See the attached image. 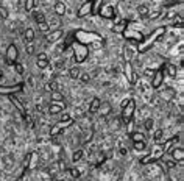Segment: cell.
Wrapping results in <instances>:
<instances>
[{"mask_svg": "<svg viewBox=\"0 0 184 181\" xmlns=\"http://www.w3.org/2000/svg\"><path fill=\"white\" fill-rule=\"evenodd\" d=\"M83 36H86V31H77L75 33V39L78 41L80 39V42H83V44H84L86 45V41L84 39H83ZM89 44L92 45V47H102V45H103V39L102 38H100V36H97V34H92V38H89Z\"/></svg>", "mask_w": 184, "mask_h": 181, "instance_id": "1", "label": "cell"}, {"mask_svg": "<svg viewBox=\"0 0 184 181\" xmlns=\"http://www.w3.org/2000/svg\"><path fill=\"white\" fill-rule=\"evenodd\" d=\"M134 106H136L134 100H133V98H130V100H128V105H126L125 108H122V110H123L122 119H123V122H125V123H130V122H131L133 114H134Z\"/></svg>", "mask_w": 184, "mask_h": 181, "instance_id": "2", "label": "cell"}, {"mask_svg": "<svg viewBox=\"0 0 184 181\" xmlns=\"http://www.w3.org/2000/svg\"><path fill=\"white\" fill-rule=\"evenodd\" d=\"M164 33H165V28H158V30H154V31H153V34L148 38V41H147V42L142 45V47H141L139 50H141V52L148 50V49H150V45H151V44H154L156 41L159 39V36H161V34H164Z\"/></svg>", "mask_w": 184, "mask_h": 181, "instance_id": "3", "label": "cell"}, {"mask_svg": "<svg viewBox=\"0 0 184 181\" xmlns=\"http://www.w3.org/2000/svg\"><path fill=\"white\" fill-rule=\"evenodd\" d=\"M75 58H77V61L78 62H83L86 58H87V55H89V50H87V45H84V44H78V45H75Z\"/></svg>", "mask_w": 184, "mask_h": 181, "instance_id": "4", "label": "cell"}, {"mask_svg": "<svg viewBox=\"0 0 184 181\" xmlns=\"http://www.w3.org/2000/svg\"><path fill=\"white\" fill-rule=\"evenodd\" d=\"M164 69H165V66H162L159 70H156L154 74H153V77H151V86L154 89L161 87L162 83H164Z\"/></svg>", "mask_w": 184, "mask_h": 181, "instance_id": "5", "label": "cell"}, {"mask_svg": "<svg viewBox=\"0 0 184 181\" xmlns=\"http://www.w3.org/2000/svg\"><path fill=\"white\" fill-rule=\"evenodd\" d=\"M16 59H17V49H16L14 44H11L10 47H8V50H6V64L13 66L16 62Z\"/></svg>", "mask_w": 184, "mask_h": 181, "instance_id": "6", "label": "cell"}, {"mask_svg": "<svg viewBox=\"0 0 184 181\" xmlns=\"http://www.w3.org/2000/svg\"><path fill=\"white\" fill-rule=\"evenodd\" d=\"M123 33H125L126 38L130 39L133 44H136V45L144 41V34H142V33H137V31H126V30H125Z\"/></svg>", "mask_w": 184, "mask_h": 181, "instance_id": "7", "label": "cell"}, {"mask_svg": "<svg viewBox=\"0 0 184 181\" xmlns=\"http://www.w3.org/2000/svg\"><path fill=\"white\" fill-rule=\"evenodd\" d=\"M125 77L131 84L136 83V75H134V70H133V66L130 61H125Z\"/></svg>", "mask_w": 184, "mask_h": 181, "instance_id": "8", "label": "cell"}, {"mask_svg": "<svg viewBox=\"0 0 184 181\" xmlns=\"http://www.w3.org/2000/svg\"><path fill=\"white\" fill-rule=\"evenodd\" d=\"M92 6H94V2H92V0H87V2L78 10L77 16H78V17H84V16H87L89 13H92Z\"/></svg>", "mask_w": 184, "mask_h": 181, "instance_id": "9", "label": "cell"}, {"mask_svg": "<svg viewBox=\"0 0 184 181\" xmlns=\"http://www.w3.org/2000/svg\"><path fill=\"white\" fill-rule=\"evenodd\" d=\"M100 16L105 17V19H114V16H116V11H114V6L111 5H108L105 8H100Z\"/></svg>", "mask_w": 184, "mask_h": 181, "instance_id": "10", "label": "cell"}, {"mask_svg": "<svg viewBox=\"0 0 184 181\" xmlns=\"http://www.w3.org/2000/svg\"><path fill=\"white\" fill-rule=\"evenodd\" d=\"M55 13H56L58 16H64L66 14V5H64L62 2H56L55 3Z\"/></svg>", "mask_w": 184, "mask_h": 181, "instance_id": "11", "label": "cell"}, {"mask_svg": "<svg viewBox=\"0 0 184 181\" xmlns=\"http://www.w3.org/2000/svg\"><path fill=\"white\" fill-rule=\"evenodd\" d=\"M62 36V31L61 30H56V31H53V33H50L49 36H47V41L49 42H56L59 38Z\"/></svg>", "mask_w": 184, "mask_h": 181, "instance_id": "12", "label": "cell"}, {"mask_svg": "<svg viewBox=\"0 0 184 181\" xmlns=\"http://www.w3.org/2000/svg\"><path fill=\"white\" fill-rule=\"evenodd\" d=\"M172 155H173V159H175V161H179V162H181V161L184 159V150H182V148H175Z\"/></svg>", "mask_w": 184, "mask_h": 181, "instance_id": "13", "label": "cell"}, {"mask_svg": "<svg viewBox=\"0 0 184 181\" xmlns=\"http://www.w3.org/2000/svg\"><path fill=\"white\" fill-rule=\"evenodd\" d=\"M126 25H128V21H120L117 25H114V31L116 33H123L126 30Z\"/></svg>", "mask_w": 184, "mask_h": 181, "instance_id": "14", "label": "cell"}, {"mask_svg": "<svg viewBox=\"0 0 184 181\" xmlns=\"http://www.w3.org/2000/svg\"><path fill=\"white\" fill-rule=\"evenodd\" d=\"M98 111L102 113V116H108L109 111H111V105H109V103H100Z\"/></svg>", "mask_w": 184, "mask_h": 181, "instance_id": "15", "label": "cell"}, {"mask_svg": "<svg viewBox=\"0 0 184 181\" xmlns=\"http://www.w3.org/2000/svg\"><path fill=\"white\" fill-rule=\"evenodd\" d=\"M58 83H56V81H50V83H47V84H45L44 86V89L45 91H47V92H53V91H58Z\"/></svg>", "mask_w": 184, "mask_h": 181, "instance_id": "16", "label": "cell"}, {"mask_svg": "<svg viewBox=\"0 0 184 181\" xmlns=\"http://www.w3.org/2000/svg\"><path fill=\"white\" fill-rule=\"evenodd\" d=\"M100 103H102V102H100L98 98H94V100L90 102L89 111H90V113H97V111H98V108H100Z\"/></svg>", "mask_w": 184, "mask_h": 181, "instance_id": "17", "label": "cell"}, {"mask_svg": "<svg viewBox=\"0 0 184 181\" xmlns=\"http://www.w3.org/2000/svg\"><path fill=\"white\" fill-rule=\"evenodd\" d=\"M49 111H50L52 114H58V113H61V111H62V105H58V103H52V105L49 106Z\"/></svg>", "mask_w": 184, "mask_h": 181, "instance_id": "18", "label": "cell"}, {"mask_svg": "<svg viewBox=\"0 0 184 181\" xmlns=\"http://www.w3.org/2000/svg\"><path fill=\"white\" fill-rule=\"evenodd\" d=\"M11 102H13V103H14V105L17 106V110H19V111L22 113V116H27V113H25V108H24V105H22V103H21L19 100H17L16 97H11Z\"/></svg>", "mask_w": 184, "mask_h": 181, "instance_id": "19", "label": "cell"}, {"mask_svg": "<svg viewBox=\"0 0 184 181\" xmlns=\"http://www.w3.org/2000/svg\"><path fill=\"white\" fill-rule=\"evenodd\" d=\"M137 11H139V16H141V17H148V14H150L148 6H145V5H141Z\"/></svg>", "mask_w": 184, "mask_h": 181, "instance_id": "20", "label": "cell"}, {"mask_svg": "<svg viewBox=\"0 0 184 181\" xmlns=\"http://www.w3.org/2000/svg\"><path fill=\"white\" fill-rule=\"evenodd\" d=\"M80 74H81V70H80L78 67H72V69L69 70V75H70V78H73V80L80 78Z\"/></svg>", "mask_w": 184, "mask_h": 181, "instance_id": "21", "label": "cell"}, {"mask_svg": "<svg viewBox=\"0 0 184 181\" xmlns=\"http://www.w3.org/2000/svg\"><path fill=\"white\" fill-rule=\"evenodd\" d=\"M178 141V138H172V139H169V141H165L164 142V147H162V150H165V151H167V150H170V147L173 145V144L175 142H176Z\"/></svg>", "mask_w": 184, "mask_h": 181, "instance_id": "22", "label": "cell"}, {"mask_svg": "<svg viewBox=\"0 0 184 181\" xmlns=\"http://www.w3.org/2000/svg\"><path fill=\"white\" fill-rule=\"evenodd\" d=\"M154 142H158V144H161V142H164V133H162V130H158L154 133Z\"/></svg>", "mask_w": 184, "mask_h": 181, "instance_id": "23", "label": "cell"}, {"mask_svg": "<svg viewBox=\"0 0 184 181\" xmlns=\"http://www.w3.org/2000/svg\"><path fill=\"white\" fill-rule=\"evenodd\" d=\"M33 38H34V31H33L31 28H27V30H25V42L33 41Z\"/></svg>", "mask_w": 184, "mask_h": 181, "instance_id": "24", "label": "cell"}, {"mask_svg": "<svg viewBox=\"0 0 184 181\" xmlns=\"http://www.w3.org/2000/svg\"><path fill=\"white\" fill-rule=\"evenodd\" d=\"M61 131H62V128H61V125L58 123V125H55L53 128L50 130V136H52V138H55V136H58Z\"/></svg>", "mask_w": 184, "mask_h": 181, "instance_id": "25", "label": "cell"}, {"mask_svg": "<svg viewBox=\"0 0 184 181\" xmlns=\"http://www.w3.org/2000/svg\"><path fill=\"white\" fill-rule=\"evenodd\" d=\"M52 94V100L53 102H61L62 100V94L59 92V91H53V92H50Z\"/></svg>", "mask_w": 184, "mask_h": 181, "instance_id": "26", "label": "cell"}, {"mask_svg": "<svg viewBox=\"0 0 184 181\" xmlns=\"http://www.w3.org/2000/svg\"><path fill=\"white\" fill-rule=\"evenodd\" d=\"M38 27H39V30H41V31H44V33H47V31L50 30V25L47 24V21L39 22V24H38Z\"/></svg>", "mask_w": 184, "mask_h": 181, "instance_id": "27", "label": "cell"}, {"mask_svg": "<svg viewBox=\"0 0 184 181\" xmlns=\"http://www.w3.org/2000/svg\"><path fill=\"white\" fill-rule=\"evenodd\" d=\"M167 67V74L170 77H176V67H175L173 64H169V66H165Z\"/></svg>", "mask_w": 184, "mask_h": 181, "instance_id": "28", "label": "cell"}, {"mask_svg": "<svg viewBox=\"0 0 184 181\" xmlns=\"http://www.w3.org/2000/svg\"><path fill=\"white\" fill-rule=\"evenodd\" d=\"M36 66L39 69H45V67H49V61L47 59H38L36 61Z\"/></svg>", "mask_w": 184, "mask_h": 181, "instance_id": "29", "label": "cell"}, {"mask_svg": "<svg viewBox=\"0 0 184 181\" xmlns=\"http://www.w3.org/2000/svg\"><path fill=\"white\" fill-rule=\"evenodd\" d=\"M34 5H36V0H27V2H25V10L27 11H31L33 8H34Z\"/></svg>", "mask_w": 184, "mask_h": 181, "instance_id": "30", "label": "cell"}, {"mask_svg": "<svg viewBox=\"0 0 184 181\" xmlns=\"http://www.w3.org/2000/svg\"><path fill=\"white\" fill-rule=\"evenodd\" d=\"M131 139H133V142H136V141H144V134L142 133H133L131 134Z\"/></svg>", "mask_w": 184, "mask_h": 181, "instance_id": "31", "label": "cell"}, {"mask_svg": "<svg viewBox=\"0 0 184 181\" xmlns=\"http://www.w3.org/2000/svg\"><path fill=\"white\" fill-rule=\"evenodd\" d=\"M134 148L136 150H144L145 148V142L144 141H136L134 142Z\"/></svg>", "mask_w": 184, "mask_h": 181, "instance_id": "32", "label": "cell"}, {"mask_svg": "<svg viewBox=\"0 0 184 181\" xmlns=\"http://www.w3.org/2000/svg\"><path fill=\"white\" fill-rule=\"evenodd\" d=\"M81 158H83V151H81V150H77L75 153H73V156H72V159L75 161V162H77V161H80Z\"/></svg>", "mask_w": 184, "mask_h": 181, "instance_id": "33", "label": "cell"}, {"mask_svg": "<svg viewBox=\"0 0 184 181\" xmlns=\"http://www.w3.org/2000/svg\"><path fill=\"white\" fill-rule=\"evenodd\" d=\"M34 19H36V22L39 24V22H44V21H45V16H44L42 13H36V14H34Z\"/></svg>", "mask_w": 184, "mask_h": 181, "instance_id": "34", "label": "cell"}, {"mask_svg": "<svg viewBox=\"0 0 184 181\" xmlns=\"http://www.w3.org/2000/svg\"><path fill=\"white\" fill-rule=\"evenodd\" d=\"M144 125H145V130H151L153 125H154V122H153V119H147Z\"/></svg>", "mask_w": 184, "mask_h": 181, "instance_id": "35", "label": "cell"}, {"mask_svg": "<svg viewBox=\"0 0 184 181\" xmlns=\"http://www.w3.org/2000/svg\"><path fill=\"white\" fill-rule=\"evenodd\" d=\"M94 2V6H92V11H98L100 10V3L103 2V0H92Z\"/></svg>", "mask_w": 184, "mask_h": 181, "instance_id": "36", "label": "cell"}, {"mask_svg": "<svg viewBox=\"0 0 184 181\" xmlns=\"http://www.w3.org/2000/svg\"><path fill=\"white\" fill-rule=\"evenodd\" d=\"M123 55H125V61H130V59H131V50L128 49V47H125V50H123Z\"/></svg>", "mask_w": 184, "mask_h": 181, "instance_id": "37", "label": "cell"}, {"mask_svg": "<svg viewBox=\"0 0 184 181\" xmlns=\"http://www.w3.org/2000/svg\"><path fill=\"white\" fill-rule=\"evenodd\" d=\"M165 166H167L169 169H173L175 166H176V162H175L173 159H167V161H165Z\"/></svg>", "mask_w": 184, "mask_h": 181, "instance_id": "38", "label": "cell"}, {"mask_svg": "<svg viewBox=\"0 0 184 181\" xmlns=\"http://www.w3.org/2000/svg\"><path fill=\"white\" fill-rule=\"evenodd\" d=\"M0 16H2L3 19H6V17H8V11H6L5 6H0Z\"/></svg>", "mask_w": 184, "mask_h": 181, "instance_id": "39", "label": "cell"}, {"mask_svg": "<svg viewBox=\"0 0 184 181\" xmlns=\"http://www.w3.org/2000/svg\"><path fill=\"white\" fill-rule=\"evenodd\" d=\"M80 78H81V81H84V83H87V81L90 80L89 74H80Z\"/></svg>", "mask_w": 184, "mask_h": 181, "instance_id": "40", "label": "cell"}, {"mask_svg": "<svg viewBox=\"0 0 184 181\" xmlns=\"http://www.w3.org/2000/svg\"><path fill=\"white\" fill-rule=\"evenodd\" d=\"M159 16H161V11H154V13H150V14H148L150 19H158Z\"/></svg>", "mask_w": 184, "mask_h": 181, "instance_id": "41", "label": "cell"}, {"mask_svg": "<svg viewBox=\"0 0 184 181\" xmlns=\"http://www.w3.org/2000/svg\"><path fill=\"white\" fill-rule=\"evenodd\" d=\"M70 175H72L73 178H78V176H80V170H78V169H72V170H70Z\"/></svg>", "mask_w": 184, "mask_h": 181, "instance_id": "42", "label": "cell"}, {"mask_svg": "<svg viewBox=\"0 0 184 181\" xmlns=\"http://www.w3.org/2000/svg\"><path fill=\"white\" fill-rule=\"evenodd\" d=\"M16 70H17V74H24V66L17 62V64H16Z\"/></svg>", "mask_w": 184, "mask_h": 181, "instance_id": "43", "label": "cell"}, {"mask_svg": "<svg viewBox=\"0 0 184 181\" xmlns=\"http://www.w3.org/2000/svg\"><path fill=\"white\" fill-rule=\"evenodd\" d=\"M30 159H31V153H28V155L25 156V162H24V164H25V167H28V164H30Z\"/></svg>", "mask_w": 184, "mask_h": 181, "instance_id": "44", "label": "cell"}, {"mask_svg": "<svg viewBox=\"0 0 184 181\" xmlns=\"http://www.w3.org/2000/svg\"><path fill=\"white\" fill-rule=\"evenodd\" d=\"M175 16H176V11H170V13L165 14V17H167V19H172V17H175Z\"/></svg>", "mask_w": 184, "mask_h": 181, "instance_id": "45", "label": "cell"}, {"mask_svg": "<svg viewBox=\"0 0 184 181\" xmlns=\"http://www.w3.org/2000/svg\"><path fill=\"white\" fill-rule=\"evenodd\" d=\"M153 74H154V70H151V69H145V75H147V77H153Z\"/></svg>", "mask_w": 184, "mask_h": 181, "instance_id": "46", "label": "cell"}, {"mask_svg": "<svg viewBox=\"0 0 184 181\" xmlns=\"http://www.w3.org/2000/svg\"><path fill=\"white\" fill-rule=\"evenodd\" d=\"M67 120H70V116H69V114H64V116L61 117V122H67Z\"/></svg>", "mask_w": 184, "mask_h": 181, "instance_id": "47", "label": "cell"}, {"mask_svg": "<svg viewBox=\"0 0 184 181\" xmlns=\"http://www.w3.org/2000/svg\"><path fill=\"white\" fill-rule=\"evenodd\" d=\"M38 59H47V55H45V53H39V55H38Z\"/></svg>", "mask_w": 184, "mask_h": 181, "instance_id": "48", "label": "cell"}, {"mask_svg": "<svg viewBox=\"0 0 184 181\" xmlns=\"http://www.w3.org/2000/svg\"><path fill=\"white\" fill-rule=\"evenodd\" d=\"M33 45H28V47H27V53H30V55H31V53H33Z\"/></svg>", "mask_w": 184, "mask_h": 181, "instance_id": "49", "label": "cell"}, {"mask_svg": "<svg viewBox=\"0 0 184 181\" xmlns=\"http://www.w3.org/2000/svg\"><path fill=\"white\" fill-rule=\"evenodd\" d=\"M128 100H130V98H125V100L122 102V108H125V106L128 105Z\"/></svg>", "mask_w": 184, "mask_h": 181, "instance_id": "50", "label": "cell"}, {"mask_svg": "<svg viewBox=\"0 0 184 181\" xmlns=\"http://www.w3.org/2000/svg\"><path fill=\"white\" fill-rule=\"evenodd\" d=\"M0 77H2V70H0Z\"/></svg>", "mask_w": 184, "mask_h": 181, "instance_id": "51", "label": "cell"}]
</instances>
